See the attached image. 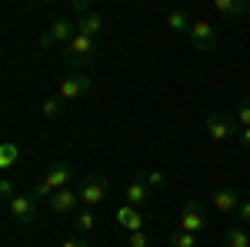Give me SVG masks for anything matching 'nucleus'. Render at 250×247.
<instances>
[{"label":"nucleus","mask_w":250,"mask_h":247,"mask_svg":"<svg viewBox=\"0 0 250 247\" xmlns=\"http://www.w3.org/2000/svg\"><path fill=\"white\" fill-rule=\"evenodd\" d=\"M74 177H77L74 164H67V160H57V164H50V167H47L43 180H40L37 187H34V197L40 201V197H50V194H57V190L74 187Z\"/></svg>","instance_id":"nucleus-1"},{"label":"nucleus","mask_w":250,"mask_h":247,"mask_svg":"<svg viewBox=\"0 0 250 247\" xmlns=\"http://www.w3.org/2000/svg\"><path fill=\"white\" fill-rule=\"evenodd\" d=\"M97 54V40L87 37V34H74V40L63 47V60H67V67H74V70H83V67H90V60Z\"/></svg>","instance_id":"nucleus-2"},{"label":"nucleus","mask_w":250,"mask_h":247,"mask_svg":"<svg viewBox=\"0 0 250 247\" xmlns=\"http://www.w3.org/2000/svg\"><path fill=\"white\" fill-rule=\"evenodd\" d=\"M74 34H77V20H70V17H57L50 27H47V34H40V40H37V47H67L70 40H74Z\"/></svg>","instance_id":"nucleus-3"},{"label":"nucleus","mask_w":250,"mask_h":247,"mask_svg":"<svg viewBox=\"0 0 250 247\" xmlns=\"http://www.w3.org/2000/svg\"><path fill=\"white\" fill-rule=\"evenodd\" d=\"M187 40H190V47L197 50V54H213V50L220 47L217 27H213V23H207V20H193V27H190V34H187Z\"/></svg>","instance_id":"nucleus-4"},{"label":"nucleus","mask_w":250,"mask_h":247,"mask_svg":"<svg viewBox=\"0 0 250 247\" xmlns=\"http://www.w3.org/2000/svg\"><path fill=\"white\" fill-rule=\"evenodd\" d=\"M240 134V124H237V117L233 114H224V111H213L207 117V137L217 140V144H224V140H230Z\"/></svg>","instance_id":"nucleus-5"},{"label":"nucleus","mask_w":250,"mask_h":247,"mask_svg":"<svg viewBox=\"0 0 250 247\" xmlns=\"http://www.w3.org/2000/svg\"><path fill=\"white\" fill-rule=\"evenodd\" d=\"M7 214L17 221V224H34L37 221V197L34 194H14L10 201H7Z\"/></svg>","instance_id":"nucleus-6"},{"label":"nucleus","mask_w":250,"mask_h":247,"mask_svg":"<svg viewBox=\"0 0 250 247\" xmlns=\"http://www.w3.org/2000/svg\"><path fill=\"white\" fill-rule=\"evenodd\" d=\"M180 230H187L193 237H200L204 230H207V210L200 201H187L184 210H180Z\"/></svg>","instance_id":"nucleus-7"},{"label":"nucleus","mask_w":250,"mask_h":247,"mask_svg":"<svg viewBox=\"0 0 250 247\" xmlns=\"http://www.w3.org/2000/svg\"><path fill=\"white\" fill-rule=\"evenodd\" d=\"M80 201H83V207H97L100 201H107V194H110V180L107 177H87V180H80Z\"/></svg>","instance_id":"nucleus-8"},{"label":"nucleus","mask_w":250,"mask_h":247,"mask_svg":"<svg viewBox=\"0 0 250 247\" xmlns=\"http://www.w3.org/2000/svg\"><path fill=\"white\" fill-rule=\"evenodd\" d=\"M90 87H94L90 74H87V70H74V74H67L60 80V97H63V100H77V97L90 94Z\"/></svg>","instance_id":"nucleus-9"},{"label":"nucleus","mask_w":250,"mask_h":247,"mask_svg":"<svg viewBox=\"0 0 250 247\" xmlns=\"http://www.w3.org/2000/svg\"><path fill=\"white\" fill-rule=\"evenodd\" d=\"M80 207H83V201H80V194L74 187L57 190V194L47 197V210H50V214H70V217H74Z\"/></svg>","instance_id":"nucleus-10"},{"label":"nucleus","mask_w":250,"mask_h":247,"mask_svg":"<svg viewBox=\"0 0 250 247\" xmlns=\"http://www.w3.org/2000/svg\"><path fill=\"white\" fill-rule=\"evenodd\" d=\"M150 194H154V190L147 187V180H144V174H140V177H134V180L124 187V204L144 210V207H147V201H150Z\"/></svg>","instance_id":"nucleus-11"},{"label":"nucleus","mask_w":250,"mask_h":247,"mask_svg":"<svg viewBox=\"0 0 250 247\" xmlns=\"http://www.w3.org/2000/svg\"><path fill=\"white\" fill-rule=\"evenodd\" d=\"M114 221H117V227H124L127 234H134V230H144V214H140L137 207H130V204L117 207V210H114Z\"/></svg>","instance_id":"nucleus-12"},{"label":"nucleus","mask_w":250,"mask_h":247,"mask_svg":"<svg viewBox=\"0 0 250 247\" xmlns=\"http://www.w3.org/2000/svg\"><path fill=\"white\" fill-rule=\"evenodd\" d=\"M213 207L220 214H237L240 210V194L233 187H217L213 190Z\"/></svg>","instance_id":"nucleus-13"},{"label":"nucleus","mask_w":250,"mask_h":247,"mask_svg":"<svg viewBox=\"0 0 250 247\" xmlns=\"http://www.w3.org/2000/svg\"><path fill=\"white\" fill-rule=\"evenodd\" d=\"M164 23L170 27L173 34H190V27H193V20L187 17V10H180V7H170V10L164 14Z\"/></svg>","instance_id":"nucleus-14"},{"label":"nucleus","mask_w":250,"mask_h":247,"mask_svg":"<svg viewBox=\"0 0 250 247\" xmlns=\"http://www.w3.org/2000/svg\"><path fill=\"white\" fill-rule=\"evenodd\" d=\"M104 27H107V20L100 17V14H83V17H77V30L80 34H87V37H100V34H104Z\"/></svg>","instance_id":"nucleus-15"},{"label":"nucleus","mask_w":250,"mask_h":247,"mask_svg":"<svg viewBox=\"0 0 250 247\" xmlns=\"http://www.w3.org/2000/svg\"><path fill=\"white\" fill-rule=\"evenodd\" d=\"M213 10L227 20H237L240 14H250V3H244V0H213Z\"/></svg>","instance_id":"nucleus-16"},{"label":"nucleus","mask_w":250,"mask_h":247,"mask_svg":"<svg viewBox=\"0 0 250 247\" xmlns=\"http://www.w3.org/2000/svg\"><path fill=\"white\" fill-rule=\"evenodd\" d=\"M224 247H250V230H244V224H233L224 230Z\"/></svg>","instance_id":"nucleus-17"},{"label":"nucleus","mask_w":250,"mask_h":247,"mask_svg":"<svg viewBox=\"0 0 250 247\" xmlns=\"http://www.w3.org/2000/svg\"><path fill=\"white\" fill-rule=\"evenodd\" d=\"M74 227H77V234H90V230L97 227V217H94V207H80L77 214H74Z\"/></svg>","instance_id":"nucleus-18"},{"label":"nucleus","mask_w":250,"mask_h":247,"mask_svg":"<svg viewBox=\"0 0 250 247\" xmlns=\"http://www.w3.org/2000/svg\"><path fill=\"white\" fill-rule=\"evenodd\" d=\"M63 104H67V100H63L60 94H57V97H47L40 111H43V117H47V120H57V117L63 114Z\"/></svg>","instance_id":"nucleus-19"},{"label":"nucleus","mask_w":250,"mask_h":247,"mask_svg":"<svg viewBox=\"0 0 250 247\" xmlns=\"http://www.w3.org/2000/svg\"><path fill=\"white\" fill-rule=\"evenodd\" d=\"M167 247H197V237L187 234V230H173L167 237Z\"/></svg>","instance_id":"nucleus-20"},{"label":"nucleus","mask_w":250,"mask_h":247,"mask_svg":"<svg viewBox=\"0 0 250 247\" xmlns=\"http://www.w3.org/2000/svg\"><path fill=\"white\" fill-rule=\"evenodd\" d=\"M233 117H237V124H240V127H250V97H244V100L237 104Z\"/></svg>","instance_id":"nucleus-21"},{"label":"nucleus","mask_w":250,"mask_h":247,"mask_svg":"<svg viewBox=\"0 0 250 247\" xmlns=\"http://www.w3.org/2000/svg\"><path fill=\"white\" fill-rule=\"evenodd\" d=\"M17 164V147L14 144H3V151H0V167L7 171V167H14Z\"/></svg>","instance_id":"nucleus-22"},{"label":"nucleus","mask_w":250,"mask_h":247,"mask_svg":"<svg viewBox=\"0 0 250 247\" xmlns=\"http://www.w3.org/2000/svg\"><path fill=\"white\" fill-rule=\"evenodd\" d=\"M144 180H147V187H150V190H160L164 184H167V177H164L160 171H147V174H144Z\"/></svg>","instance_id":"nucleus-23"},{"label":"nucleus","mask_w":250,"mask_h":247,"mask_svg":"<svg viewBox=\"0 0 250 247\" xmlns=\"http://www.w3.org/2000/svg\"><path fill=\"white\" fill-rule=\"evenodd\" d=\"M150 244V237L144 234V230H134V234H127V247H147Z\"/></svg>","instance_id":"nucleus-24"},{"label":"nucleus","mask_w":250,"mask_h":247,"mask_svg":"<svg viewBox=\"0 0 250 247\" xmlns=\"http://www.w3.org/2000/svg\"><path fill=\"white\" fill-rule=\"evenodd\" d=\"M60 247H90V241L83 234H70L67 241H60Z\"/></svg>","instance_id":"nucleus-25"},{"label":"nucleus","mask_w":250,"mask_h":247,"mask_svg":"<svg viewBox=\"0 0 250 247\" xmlns=\"http://www.w3.org/2000/svg\"><path fill=\"white\" fill-rule=\"evenodd\" d=\"M237 224H250V197L240 201V210H237Z\"/></svg>","instance_id":"nucleus-26"},{"label":"nucleus","mask_w":250,"mask_h":247,"mask_svg":"<svg viewBox=\"0 0 250 247\" xmlns=\"http://www.w3.org/2000/svg\"><path fill=\"white\" fill-rule=\"evenodd\" d=\"M0 194H3L7 201H10V197L17 194V187H14V180H10V177H3V180H0Z\"/></svg>","instance_id":"nucleus-27"},{"label":"nucleus","mask_w":250,"mask_h":247,"mask_svg":"<svg viewBox=\"0 0 250 247\" xmlns=\"http://www.w3.org/2000/svg\"><path fill=\"white\" fill-rule=\"evenodd\" d=\"M237 140H240L244 147H250V127H240V134H237Z\"/></svg>","instance_id":"nucleus-28"}]
</instances>
